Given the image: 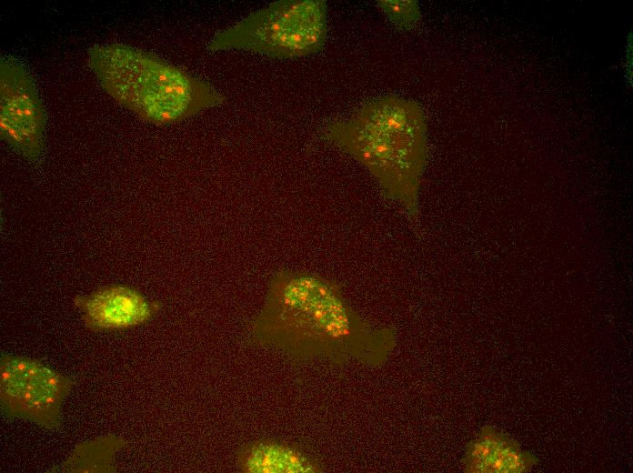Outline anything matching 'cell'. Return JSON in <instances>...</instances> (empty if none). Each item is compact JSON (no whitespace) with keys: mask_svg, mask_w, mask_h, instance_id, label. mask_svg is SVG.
<instances>
[{"mask_svg":"<svg viewBox=\"0 0 633 473\" xmlns=\"http://www.w3.org/2000/svg\"><path fill=\"white\" fill-rule=\"evenodd\" d=\"M386 334L362 321L333 282L289 270L272 277L249 329L254 342L298 359H346Z\"/></svg>","mask_w":633,"mask_h":473,"instance_id":"1","label":"cell"},{"mask_svg":"<svg viewBox=\"0 0 633 473\" xmlns=\"http://www.w3.org/2000/svg\"><path fill=\"white\" fill-rule=\"evenodd\" d=\"M425 118L403 98L374 99L349 119L331 123L325 136L363 164L387 196L415 207L425 159Z\"/></svg>","mask_w":633,"mask_h":473,"instance_id":"2","label":"cell"},{"mask_svg":"<svg viewBox=\"0 0 633 473\" xmlns=\"http://www.w3.org/2000/svg\"><path fill=\"white\" fill-rule=\"evenodd\" d=\"M88 60L107 94L154 125L182 121L226 100L209 84L127 45H95Z\"/></svg>","mask_w":633,"mask_h":473,"instance_id":"3","label":"cell"},{"mask_svg":"<svg viewBox=\"0 0 633 473\" xmlns=\"http://www.w3.org/2000/svg\"><path fill=\"white\" fill-rule=\"evenodd\" d=\"M327 2L281 0L217 32L211 51L244 50L288 59L321 50L327 35Z\"/></svg>","mask_w":633,"mask_h":473,"instance_id":"4","label":"cell"},{"mask_svg":"<svg viewBox=\"0 0 633 473\" xmlns=\"http://www.w3.org/2000/svg\"><path fill=\"white\" fill-rule=\"evenodd\" d=\"M72 387L68 377L38 359L1 355L0 404L9 418L29 420L45 429L57 428Z\"/></svg>","mask_w":633,"mask_h":473,"instance_id":"5","label":"cell"},{"mask_svg":"<svg viewBox=\"0 0 633 473\" xmlns=\"http://www.w3.org/2000/svg\"><path fill=\"white\" fill-rule=\"evenodd\" d=\"M45 114L28 72L16 61L0 62V136L24 157L35 160L44 146Z\"/></svg>","mask_w":633,"mask_h":473,"instance_id":"6","label":"cell"},{"mask_svg":"<svg viewBox=\"0 0 633 473\" xmlns=\"http://www.w3.org/2000/svg\"><path fill=\"white\" fill-rule=\"evenodd\" d=\"M72 302L81 313L85 328L94 332L123 331L138 327L150 321L162 307L158 301L124 284L75 295Z\"/></svg>","mask_w":633,"mask_h":473,"instance_id":"7","label":"cell"},{"mask_svg":"<svg viewBox=\"0 0 633 473\" xmlns=\"http://www.w3.org/2000/svg\"><path fill=\"white\" fill-rule=\"evenodd\" d=\"M463 462L470 473H525L538 459L505 433L485 427L469 443Z\"/></svg>","mask_w":633,"mask_h":473,"instance_id":"8","label":"cell"},{"mask_svg":"<svg viewBox=\"0 0 633 473\" xmlns=\"http://www.w3.org/2000/svg\"><path fill=\"white\" fill-rule=\"evenodd\" d=\"M238 468L246 473H313L318 462L286 444L259 439L246 443L238 453Z\"/></svg>","mask_w":633,"mask_h":473,"instance_id":"9","label":"cell"},{"mask_svg":"<svg viewBox=\"0 0 633 473\" xmlns=\"http://www.w3.org/2000/svg\"><path fill=\"white\" fill-rule=\"evenodd\" d=\"M126 445L121 436H106L79 443L68 458L51 472H116V455Z\"/></svg>","mask_w":633,"mask_h":473,"instance_id":"10","label":"cell"},{"mask_svg":"<svg viewBox=\"0 0 633 473\" xmlns=\"http://www.w3.org/2000/svg\"><path fill=\"white\" fill-rule=\"evenodd\" d=\"M377 3L388 19L402 29L414 28L419 20L420 11L416 1L382 0Z\"/></svg>","mask_w":633,"mask_h":473,"instance_id":"11","label":"cell"}]
</instances>
